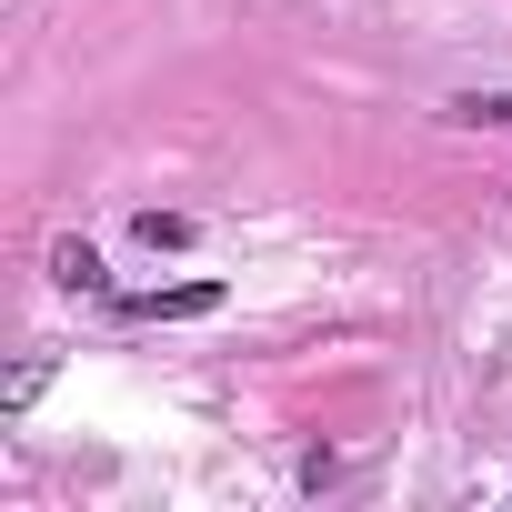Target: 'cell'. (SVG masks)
I'll use <instances>...</instances> for the list:
<instances>
[{"label":"cell","instance_id":"obj_3","mask_svg":"<svg viewBox=\"0 0 512 512\" xmlns=\"http://www.w3.org/2000/svg\"><path fill=\"white\" fill-rule=\"evenodd\" d=\"M131 241H141V251H191V241H201V221H191V211H141V221H131Z\"/></svg>","mask_w":512,"mask_h":512},{"label":"cell","instance_id":"obj_2","mask_svg":"<svg viewBox=\"0 0 512 512\" xmlns=\"http://www.w3.org/2000/svg\"><path fill=\"white\" fill-rule=\"evenodd\" d=\"M51 282H61V292H111V272H101L91 241H61V251H51Z\"/></svg>","mask_w":512,"mask_h":512},{"label":"cell","instance_id":"obj_4","mask_svg":"<svg viewBox=\"0 0 512 512\" xmlns=\"http://www.w3.org/2000/svg\"><path fill=\"white\" fill-rule=\"evenodd\" d=\"M452 121H462V131H512V91H462Z\"/></svg>","mask_w":512,"mask_h":512},{"label":"cell","instance_id":"obj_1","mask_svg":"<svg viewBox=\"0 0 512 512\" xmlns=\"http://www.w3.org/2000/svg\"><path fill=\"white\" fill-rule=\"evenodd\" d=\"M121 322H211L221 312V282H151V292H111Z\"/></svg>","mask_w":512,"mask_h":512}]
</instances>
